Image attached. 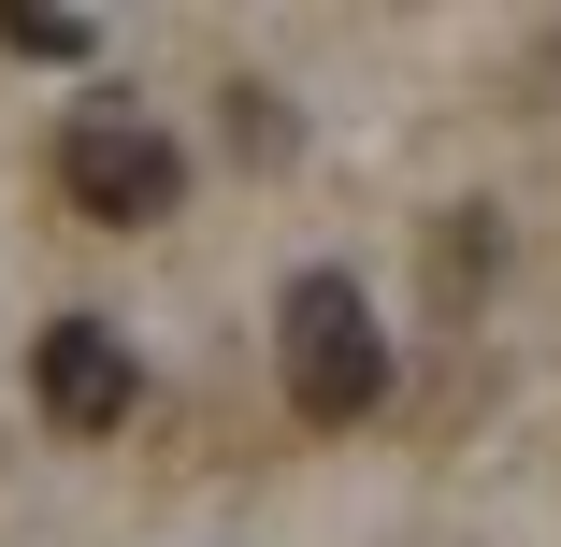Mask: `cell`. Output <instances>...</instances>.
<instances>
[{
    "label": "cell",
    "instance_id": "obj_3",
    "mask_svg": "<svg viewBox=\"0 0 561 547\" xmlns=\"http://www.w3.org/2000/svg\"><path fill=\"white\" fill-rule=\"evenodd\" d=\"M30 389L58 432H116L130 418V332H101V317H58V332L30 346Z\"/></svg>",
    "mask_w": 561,
    "mask_h": 547
},
{
    "label": "cell",
    "instance_id": "obj_1",
    "mask_svg": "<svg viewBox=\"0 0 561 547\" xmlns=\"http://www.w3.org/2000/svg\"><path fill=\"white\" fill-rule=\"evenodd\" d=\"M274 346H288V403H302L317 432H360V418L389 403V332H375L360 274H302V288L274 303Z\"/></svg>",
    "mask_w": 561,
    "mask_h": 547
},
{
    "label": "cell",
    "instance_id": "obj_2",
    "mask_svg": "<svg viewBox=\"0 0 561 547\" xmlns=\"http://www.w3.org/2000/svg\"><path fill=\"white\" fill-rule=\"evenodd\" d=\"M58 187L101 216V231H145V216L187 202V159H173V130H145V116H116V101H101V116L58 130Z\"/></svg>",
    "mask_w": 561,
    "mask_h": 547
},
{
    "label": "cell",
    "instance_id": "obj_4",
    "mask_svg": "<svg viewBox=\"0 0 561 547\" xmlns=\"http://www.w3.org/2000/svg\"><path fill=\"white\" fill-rule=\"evenodd\" d=\"M0 44H15V58H87V15H44V0L15 15V0H0Z\"/></svg>",
    "mask_w": 561,
    "mask_h": 547
}]
</instances>
